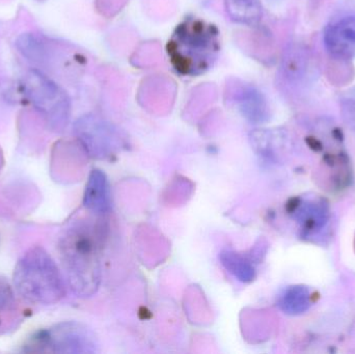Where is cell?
<instances>
[{
	"label": "cell",
	"mask_w": 355,
	"mask_h": 354,
	"mask_svg": "<svg viewBox=\"0 0 355 354\" xmlns=\"http://www.w3.org/2000/svg\"><path fill=\"white\" fill-rule=\"evenodd\" d=\"M83 206L95 215H104L112 208V191L110 180L103 170H92L85 185Z\"/></svg>",
	"instance_id": "cell-9"
},
{
	"label": "cell",
	"mask_w": 355,
	"mask_h": 354,
	"mask_svg": "<svg viewBox=\"0 0 355 354\" xmlns=\"http://www.w3.org/2000/svg\"><path fill=\"white\" fill-rule=\"evenodd\" d=\"M239 107L250 122L260 124L269 118V108L264 96L254 87H244L240 95Z\"/></svg>",
	"instance_id": "cell-11"
},
{
	"label": "cell",
	"mask_w": 355,
	"mask_h": 354,
	"mask_svg": "<svg viewBox=\"0 0 355 354\" xmlns=\"http://www.w3.org/2000/svg\"><path fill=\"white\" fill-rule=\"evenodd\" d=\"M16 45L21 53L28 60L39 62L45 60V54L47 51L45 44L35 35L25 33L17 39Z\"/></svg>",
	"instance_id": "cell-14"
},
{
	"label": "cell",
	"mask_w": 355,
	"mask_h": 354,
	"mask_svg": "<svg viewBox=\"0 0 355 354\" xmlns=\"http://www.w3.org/2000/svg\"><path fill=\"white\" fill-rule=\"evenodd\" d=\"M101 234L89 220L69 224L58 238V251L69 286L79 297L96 294L101 282Z\"/></svg>",
	"instance_id": "cell-1"
},
{
	"label": "cell",
	"mask_w": 355,
	"mask_h": 354,
	"mask_svg": "<svg viewBox=\"0 0 355 354\" xmlns=\"http://www.w3.org/2000/svg\"><path fill=\"white\" fill-rule=\"evenodd\" d=\"M25 95L41 112L48 126L64 130L70 116V101L67 94L43 73L31 70L23 80Z\"/></svg>",
	"instance_id": "cell-5"
},
{
	"label": "cell",
	"mask_w": 355,
	"mask_h": 354,
	"mask_svg": "<svg viewBox=\"0 0 355 354\" xmlns=\"http://www.w3.org/2000/svg\"><path fill=\"white\" fill-rule=\"evenodd\" d=\"M327 52L340 60L355 58V15L342 17L327 25L323 35Z\"/></svg>",
	"instance_id": "cell-7"
},
{
	"label": "cell",
	"mask_w": 355,
	"mask_h": 354,
	"mask_svg": "<svg viewBox=\"0 0 355 354\" xmlns=\"http://www.w3.org/2000/svg\"><path fill=\"white\" fill-rule=\"evenodd\" d=\"M277 305L287 315L297 316L304 314L311 306L310 291L304 286L289 287L282 293Z\"/></svg>",
	"instance_id": "cell-12"
},
{
	"label": "cell",
	"mask_w": 355,
	"mask_h": 354,
	"mask_svg": "<svg viewBox=\"0 0 355 354\" xmlns=\"http://www.w3.org/2000/svg\"><path fill=\"white\" fill-rule=\"evenodd\" d=\"M74 131L85 152L95 159L112 157L120 147L116 131L97 116L89 114L79 118L75 123Z\"/></svg>",
	"instance_id": "cell-6"
},
{
	"label": "cell",
	"mask_w": 355,
	"mask_h": 354,
	"mask_svg": "<svg viewBox=\"0 0 355 354\" xmlns=\"http://www.w3.org/2000/svg\"><path fill=\"white\" fill-rule=\"evenodd\" d=\"M341 114L344 123L355 131V89L342 97Z\"/></svg>",
	"instance_id": "cell-15"
},
{
	"label": "cell",
	"mask_w": 355,
	"mask_h": 354,
	"mask_svg": "<svg viewBox=\"0 0 355 354\" xmlns=\"http://www.w3.org/2000/svg\"><path fill=\"white\" fill-rule=\"evenodd\" d=\"M291 215L306 235L315 234L329 224V204L319 197L300 199L292 208Z\"/></svg>",
	"instance_id": "cell-8"
},
{
	"label": "cell",
	"mask_w": 355,
	"mask_h": 354,
	"mask_svg": "<svg viewBox=\"0 0 355 354\" xmlns=\"http://www.w3.org/2000/svg\"><path fill=\"white\" fill-rule=\"evenodd\" d=\"M14 288L19 297L35 306H52L66 295L64 276L43 247H31L14 272Z\"/></svg>",
	"instance_id": "cell-3"
},
{
	"label": "cell",
	"mask_w": 355,
	"mask_h": 354,
	"mask_svg": "<svg viewBox=\"0 0 355 354\" xmlns=\"http://www.w3.org/2000/svg\"><path fill=\"white\" fill-rule=\"evenodd\" d=\"M220 31L213 23L188 17L177 25L166 44L171 66L181 76L206 74L218 60Z\"/></svg>",
	"instance_id": "cell-2"
},
{
	"label": "cell",
	"mask_w": 355,
	"mask_h": 354,
	"mask_svg": "<svg viewBox=\"0 0 355 354\" xmlns=\"http://www.w3.org/2000/svg\"><path fill=\"white\" fill-rule=\"evenodd\" d=\"M25 353L93 354L100 353L95 332L76 321L60 322L35 333L25 344Z\"/></svg>",
	"instance_id": "cell-4"
},
{
	"label": "cell",
	"mask_w": 355,
	"mask_h": 354,
	"mask_svg": "<svg viewBox=\"0 0 355 354\" xmlns=\"http://www.w3.org/2000/svg\"><path fill=\"white\" fill-rule=\"evenodd\" d=\"M15 305L12 287L4 276H0V314L10 311Z\"/></svg>",
	"instance_id": "cell-16"
},
{
	"label": "cell",
	"mask_w": 355,
	"mask_h": 354,
	"mask_svg": "<svg viewBox=\"0 0 355 354\" xmlns=\"http://www.w3.org/2000/svg\"><path fill=\"white\" fill-rule=\"evenodd\" d=\"M219 261L221 266L240 283L248 284L256 278V255L250 257L233 249H225L219 254Z\"/></svg>",
	"instance_id": "cell-10"
},
{
	"label": "cell",
	"mask_w": 355,
	"mask_h": 354,
	"mask_svg": "<svg viewBox=\"0 0 355 354\" xmlns=\"http://www.w3.org/2000/svg\"><path fill=\"white\" fill-rule=\"evenodd\" d=\"M225 8L232 20L245 25H254L261 20L260 0H225Z\"/></svg>",
	"instance_id": "cell-13"
}]
</instances>
